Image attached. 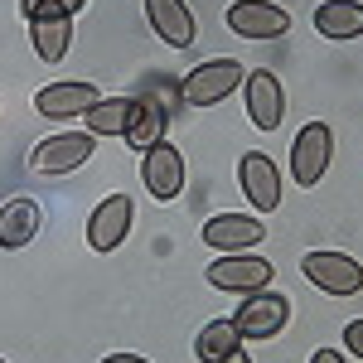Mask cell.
I'll list each match as a JSON object with an SVG mask.
<instances>
[{
  "label": "cell",
  "instance_id": "obj_4",
  "mask_svg": "<svg viewBox=\"0 0 363 363\" xmlns=\"http://www.w3.org/2000/svg\"><path fill=\"white\" fill-rule=\"evenodd\" d=\"M87 160H92V136L87 131H58V136H44L29 150V169H39V174H73Z\"/></svg>",
  "mask_w": 363,
  "mask_h": 363
},
{
  "label": "cell",
  "instance_id": "obj_18",
  "mask_svg": "<svg viewBox=\"0 0 363 363\" xmlns=\"http://www.w3.org/2000/svg\"><path fill=\"white\" fill-rule=\"evenodd\" d=\"M29 44L44 63H63L68 44H73V20H34L29 25Z\"/></svg>",
  "mask_w": 363,
  "mask_h": 363
},
{
  "label": "cell",
  "instance_id": "obj_19",
  "mask_svg": "<svg viewBox=\"0 0 363 363\" xmlns=\"http://www.w3.org/2000/svg\"><path fill=\"white\" fill-rule=\"evenodd\" d=\"M242 344V335H238V325L233 320H213V325H203L194 339V359L199 363H223L233 349Z\"/></svg>",
  "mask_w": 363,
  "mask_h": 363
},
{
  "label": "cell",
  "instance_id": "obj_9",
  "mask_svg": "<svg viewBox=\"0 0 363 363\" xmlns=\"http://www.w3.org/2000/svg\"><path fill=\"white\" fill-rule=\"evenodd\" d=\"M228 29L242 39H281L291 29V15L272 0H233L228 5Z\"/></svg>",
  "mask_w": 363,
  "mask_h": 363
},
{
  "label": "cell",
  "instance_id": "obj_15",
  "mask_svg": "<svg viewBox=\"0 0 363 363\" xmlns=\"http://www.w3.org/2000/svg\"><path fill=\"white\" fill-rule=\"evenodd\" d=\"M39 223H44V213H39L34 199H10V203H0V247L5 252L29 247V242L39 238Z\"/></svg>",
  "mask_w": 363,
  "mask_h": 363
},
{
  "label": "cell",
  "instance_id": "obj_21",
  "mask_svg": "<svg viewBox=\"0 0 363 363\" xmlns=\"http://www.w3.org/2000/svg\"><path fill=\"white\" fill-rule=\"evenodd\" d=\"M87 0H20V10H25V20H73L78 10H83Z\"/></svg>",
  "mask_w": 363,
  "mask_h": 363
},
{
  "label": "cell",
  "instance_id": "obj_6",
  "mask_svg": "<svg viewBox=\"0 0 363 363\" xmlns=\"http://www.w3.org/2000/svg\"><path fill=\"white\" fill-rule=\"evenodd\" d=\"M140 184L160 203L179 199L184 194V155L174 145H165V140H155L150 150H140Z\"/></svg>",
  "mask_w": 363,
  "mask_h": 363
},
{
  "label": "cell",
  "instance_id": "obj_13",
  "mask_svg": "<svg viewBox=\"0 0 363 363\" xmlns=\"http://www.w3.org/2000/svg\"><path fill=\"white\" fill-rule=\"evenodd\" d=\"M238 174H242V194L252 199V208H257V213H277V203H281V174H277V165H272V155L247 150V155H242V165H238Z\"/></svg>",
  "mask_w": 363,
  "mask_h": 363
},
{
  "label": "cell",
  "instance_id": "obj_14",
  "mask_svg": "<svg viewBox=\"0 0 363 363\" xmlns=\"http://www.w3.org/2000/svg\"><path fill=\"white\" fill-rule=\"evenodd\" d=\"M145 20H150V29L165 39L169 49H189L194 44V15H189V5L184 0H145Z\"/></svg>",
  "mask_w": 363,
  "mask_h": 363
},
{
  "label": "cell",
  "instance_id": "obj_7",
  "mask_svg": "<svg viewBox=\"0 0 363 363\" xmlns=\"http://www.w3.org/2000/svg\"><path fill=\"white\" fill-rule=\"evenodd\" d=\"M208 286L238 291V296L267 291L272 286V262L267 257H252V252H228L223 262H208Z\"/></svg>",
  "mask_w": 363,
  "mask_h": 363
},
{
  "label": "cell",
  "instance_id": "obj_25",
  "mask_svg": "<svg viewBox=\"0 0 363 363\" xmlns=\"http://www.w3.org/2000/svg\"><path fill=\"white\" fill-rule=\"evenodd\" d=\"M223 363H252V359H247V354H242V349H233V354H228Z\"/></svg>",
  "mask_w": 363,
  "mask_h": 363
},
{
  "label": "cell",
  "instance_id": "obj_5",
  "mask_svg": "<svg viewBox=\"0 0 363 363\" xmlns=\"http://www.w3.org/2000/svg\"><path fill=\"white\" fill-rule=\"evenodd\" d=\"M291 320V301L281 296V291H252L247 301L238 306V315H233V325H238V335L242 339H272L281 335V325Z\"/></svg>",
  "mask_w": 363,
  "mask_h": 363
},
{
  "label": "cell",
  "instance_id": "obj_26",
  "mask_svg": "<svg viewBox=\"0 0 363 363\" xmlns=\"http://www.w3.org/2000/svg\"><path fill=\"white\" fill-rule=\"evenodd\" d=\"M0 363H5V359H0Z\"/></svg>",
  "mask_w": 363,
  "mask_h": 363
},
{
  "label": "cell",
  "instance_id": "obj_8",
  "mask_svg": "<svg viewBox=\"0 0 363 363\" xmlns=\"http://www.w3.org/2000/svg\"><path fill=\"white\" fill-rule=\"evenodd\" d=\"M131 218H136V203L126 194L102 199V203L92 208V218H87V247L92 252H116L126 242V233H131Z\"/></svg>",
  "mask_w": 363,
  "mask_h": 363
},
{
  "label": "cell",
  "instance_id": "obj_2",
  "mask_svg": "<svg viewBox=\"0 0 363 363\" xmlns=\"http://www.w3.org/2000/svg\"><path fill=\"white\" fill-rule=\"evenodd\" d=\"M330 155H335V131L325 121L301 126V136L291 145V174H296V184L301 189H315L325 179V169H330Z\"/></svg>",
  "mask_w": 363,
  "mask_h": 363
},
{
  "label": "cell",
  "instance_id": "obj_12",
  "mask_svg": "<svg viewBox=\"0 0 363 363\" xmlns=\"http://www.w3.org/2000/svg\"><path fill=\"white\" fill-rule=\"evenodd\" d=\"M97 102H102V92L92 83H49L34 92V112L54 116V121H68V116H78V112L87 116Z\"/></svg>",
  "mask_w": 363,
  "mask_h": 363
},
{
  "label": "cell",
  "instance_id": "obj_11",
  "mask_svg": "<svg viewBox=\"0 0 363 363\" xmlns=\"http://www.w3.org/2000/svg\"><path fill=\"white\" fill-rule=\"evenodd\" d=\"M242 87H247V116L257 131H277L281 116H286V92H281L277 73H267V68H252L247 78H242Z\"/></svg>",
  "mask_w": 363,
  "mask_h": 363
},
{
  "label": "cell",
  "instance_id": "obj_23",
  "mask_svg": "<svg viewBox=\"0 0 363 363\" xmlns=\"http://www.w3.org/2000/svg\"><path fill=\"white\" fill-rule=\"evenodd\" d=\"M310 363H349V359H344L339 349H315V354H310Z\"/></svg>",
  "mask_w": 363,
  "mask_h": 363
},
{
  "label": "cell",
  "instance_id": "obj_10",
  "mask_svg": "<svg viewBox=\"0 0 363 363\" xmlns=\"http://www.w3.org/2000/svg\"><path fill=\"white\" fill-rule=\"evenodd\" d=\"M267 238V223L262 218H252V213H213L208 223H203V242L213 252H247L257 247Z\"/></svg>",
  "mask_w": 363,
  "mask_h": 363
},
{
  "label": "cell",
  "instance_id": "obj_22",
  "mask_svg": "<svg viewBox=\"0 0 363 363\" xmlns=\"http://www.w3.org/2000/svg\"><path fill=\"white\" fill-rule=\"evenodd\" d=\"M344 344H349V354H354V359H363V320H354V325L344 330Z\"/></svg>",
  "mask_w": 363,
  "mask_h": 363
},
{
  "label": "cell",
  "instance_id": "obj_3",
  "mask_svg": "<svg viewBox=\"0 0 363 363\" xmlns=\"http://www.w3.org/2000/svg\"><path fill=\"white\" fill-rule=\"evenodd\" d=\"M301 277L320 286L325 296H359L363 291V267L349 252H310L301 262Z\"/></svg>",
  "mask_w": 363,
  "mask_h": 363
},
{
  "label": "cell",
  "instance_id": "obj_24",
  "mask_svg": "<svg viewBox=\"0 0 363 363\" xmlns=\"http://www.w3.org/2000/svg\"><path fill=\"white\" fill-rule=\"evenodd\" d=\"M102 363H145V359H136V354H112V359H102Z\"/></svg>",
  "mask_w": 363,
  "mask_h": 363
},
{
  "label": "cell",
  "instance_id": "obj_1",
  "mask_svg": "<svg viewBox=\"0 0 363 363\" xmlns=\"http://www.w3.org/2000/svg\"><path fill=\"white\" fill-rule=\"evenodd\" d=\"M242 78H247V68L238 58H208L179 83V92L189 107H218L223 97H233V87H242Z\"/></svg>",
  "mask_w": 363,
  "mask_h": 363
},
{
  "label": "cell",
  "instance_id": "obj_17",
  "mask_svg": "<svg viewBox=\"0 0 363 363\" xmlns=\"http://www.w3.org/2000/svg\"><path fill=\"white\" fill-rule=\"evenodd\" d=\"M131 112H136V97H102L87 112V136H126Z\"/></svg>",
  "mask_w": 363,
  "mask_h": 363
},
{
  "label": "cell",
  "instance_id": "obj_16",
  "mask_svg": "<svg viewBox=\"0 0 363 363\" xmlns=\"http://www.w3.org/2000/svg\"><path fill=\"white\" fill-rule=\"evenodd\" d=\"M315 29L325 39H359L363 34V5L359 0H325L315 10Z\"/></svg>",
  "mask_w": 363,
  "mask_h": 363
},
{
  "label": "cell",
  "instance_id": "obj_20",
  "mask_svg": "<svg viewBox=\"0 0 363 363\" xmlns=\"http://www.w3.org/2000/svg\"><path fill=\"white\" fill-rule=\"evenodd\" d=\"M165 126H169V112L160 102H136L131 126H126V140H131L136 150H150L155 140H165Z\"/></svg>",
  "mask_w": 363,
  "mask_h": 363
}]
</instances>
